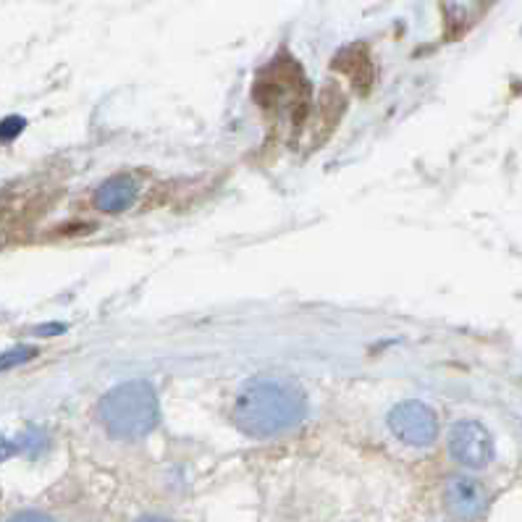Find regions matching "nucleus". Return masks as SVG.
<instances>
[{"instance_id":"obj_1","label":"nucleus","mask_w":522,"mask_h":522,"mask_svg":"<svg viewBox=\"0 0 522 522\" xmlns=\"http://www.w3.org/2000/svg\"><path fill=\"white\" fill-rule=\"evenodd\" d=\"M307 412L305 391L294 381L276 376L252 378L239 391L234 423L239 431L258 439H271L302 423Z\"/></svg>"},{"instance_id":"obj_2","label":"nucleus","mask_w":522,"mask_h":522,"mask_svg":"<svg viewBox=\"0 0 522 522\" xmlns=\"http://www.w3.org/2000/svg\"><path fill=\"white\" fill-rule=\"evenodd\" d=\"M158 397L147 381H126L100 399L98 418L116 439H142L158 425Z\"/></svg>"},{"instance_id":"obj_3","label":"nucleus","mask_w":522,"mask_h":522,"mask_svg":"<svg viewBox=\"0 0 522 522\" xmlns=\"http://www.w3.org/2000/svg\"><path fill=\"white\" fill-rule=\"evenodd\" d=\"M389 428L402 444L431 446L439 436V418L428 404L410 399L389 412Z\"/></svg>"},{"instance_id":"obj_4","label":"nucleus","mask_w":522,"mask_h":522,"mask_svg":"<svg viewBox=\"0 0 522 522\" xmlns=\"http://www.w3.org/2000/svg\"><path fill=\"white\" fill-rule=\"evenodd\" d=\"M449 454L465 467H486L494 460V439L481 423L462 420L449 431Z\"/></svg>"},{"instance_id":"obj_5","label":"nucleus","mask_w":522,"mask_h":522,"mask_svg":"<svg viewBox=\"0 0 522 522\" xmlns=\"http://www.w3.org/2000/svg\"><path fill=\"white\" fill-rule=\"evenodd\" d=\"M446 507L457 520L473 522L488 509V488L478 478L470 475H454L444 488Z\"/></svg>"},{"instance_id":"obj_6","label":"nucleus","mask_w":522,"mask_h":522,"mask_svg":"<svg viewBox=\"0 0 522 522\" xmlns=\"http://www.w3.org/2000/svg\"><path fill=\"white\" fill-rule=\"evenodd\" d=\"M137 192H140V187H137V181L132 176H113L98 187L95 205L105 213H121V210L132 208Z\"/></svg>"},{"instance_id":"obj_7","label":"nucleus","mask_w":522,"mask_h":522,"mask_svg":"<svg viewBox=\"0 0 522 522\" xmlns=\"http://www.w3.org/2000/svg\"><path fill=\"white\" fill-rule=\"evenodd\" d=\"M37 355L35 347H19V349H11L3 355V370H11L16 362H27Z\"/></svg>"},{"instance_id":"obj_8","label":"nucleus","mask_w":522,"mask_h":522,"mask_svg":"<svg viewBox=\"0 0 522 522\" xmlns=\"http://www.w3.org/2000/svg\"><path fill=\"white\" fill-rule=\"evenodd\" d=\"M21 129H24V119H19V116H8V119L0 124V137H3V142H11Z\"/></svg>"},{"instance_id":"obj_9","label":"nucleus","mask_w":522,"mask_h":522,"mask_svg":"<svg viewBox=\"0 0 522 522\" xmlns=\"http://www.w3.org/2000/svg\"><path fill=\"white\" fill-rule=\"evenodd\" d=\"M45 441V436H42L40 431H29L27 436H21V444L16 446L19 452H27V454H37V449H40V444Z\"/></svg>"},{"instance_id":"obj_10","label":"nucleus","mask_w":522,"mask_h":522,"mask_svg":"<svg viewBox=\"0 0 522 522\" xmlns=\"http://www.w3.org/2000/svg\"><path fill=\"white\" fill-rule=\"evenodd\" d=\"M8 522H56L50 515H42V512H35V509H27V512H19Z\"/></svg>"},{"instance_id":"obj_11","label":"nucleus","mask_w":522,"mask_h":522,"mask_svg":"<svg viewBox=\"0 0 522 522\" xmlns=\"http://www.w3.org/2000/svg\"><path fill=\"white\" fill-rule=\"evenodd\" d=\"M137 522H168V520H163V517H142V520Z\"/></svg>"}]
</instances>
